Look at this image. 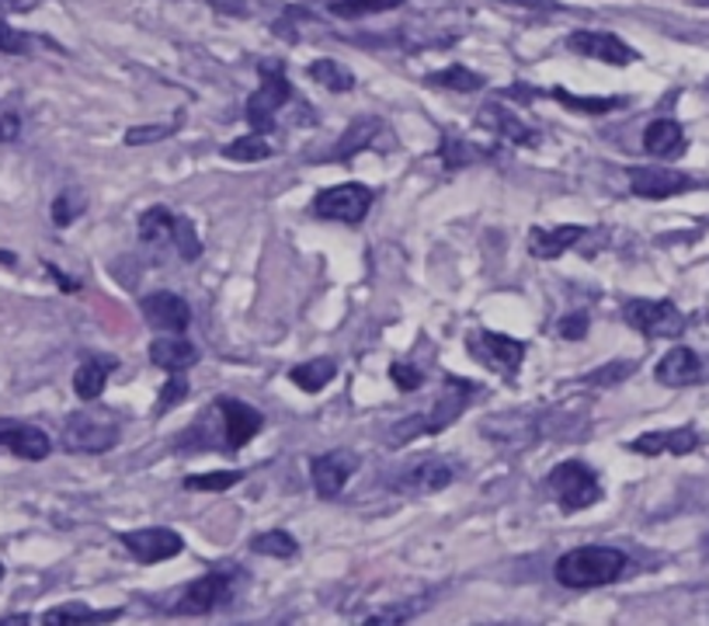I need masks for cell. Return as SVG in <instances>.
Listing matches in <instances>:
<instances>
[{
	"label": "cell",
	"mask_w": 709,
	"mask_h": 626,
	"mask_svg": "<svg viewBox=\"0 0 709 626\" xmlns=\"http://www.w3.org/2000/svg\"><path fill=\"white\" fill-rule=\"evenodd\" d=\"M480 397V383H470V379H459V376H445V387L438 394V400L432 403L428 411L421 414H411L397 421V425L387 432V446H408V442L421 439V435H438L449 425H456L459 414L470 408V403Z\"/></svg>",
	"instance_id": "6da1fadb"
},
{
	"label": "cell",
	"mask_w": 709,
	"mask_h": 626,
	"mask_svg": "<svg viewBox=\"0 0 709 626\" xmlns=\"http://www.w3.org/2000/svg\"><path fill=\"white\" fill-rule=\"evenodd\" d=\"M630 568V557L616 547H578L567 550L557 564L553 574L563 589L587 592V589H602V584H613Z\"/></svg>",
	"instance_id": "7a4b0ae2"
},
{
	"label": "cell",
	"mask_w": 709,
	"mask_h": 626,
	"mask_svg": "<svg viewBox=\"0 0 709 626\" xmlns=\"http://www.w3.org/2000/svg\"><path fill=\"white\" fill-rule=\"evenodd\" d=\"M258 73H261V88L248 98L244 115H248L251 129L268 133L275 126V115L293 101V84L286 77V67H282V59H265V64L258 67Z\"/></svg>",
	"instance_id": "3957f363"
},
{
	"label": "cell",
	"mask_w": 709,
	"mask_h": 626,
	"mask_svg": "<svg viewBox=\"0 0 709 626\" xmlns=\"http://www.w3.org/2000/svg\"><path fill=\"white\" fill-rule=\"evenodd\" d=\"M546 488L553 491L560 512H567V515L584 512V509H592V504L602 501V480L581 459H567V463H560V467H553V474L546 477Z\"/></svg>",
	"instance_id": "277c9868"
},
{
	"label": "cell",
	"mask_w": 709,
	"mask_h": 626,
	"mask_svg": "<svg viewBox=\"0 0 709 626\" xmlns=\"http://www.w3.org/2000/svg\"><path fill=\"white\" fill-rule=\"evenodd\" d=\"M123 429L108 411H77L64 421V449L67 453H108Z\"/></svg>",
	"instance_id": "5b68a950"
},
{
	"label": "cell",
	"mask_w": 709,
	"mask_h": 626,
	"mask_svg": "<svg viewBox=\"0 0 709 626\" xmlns=\"http://www.w3.org/2000/svg\"><path fill=\"white\" fill-rule=\"evenodd\" d=\"M622 320L643 338H678L688 320L672 299H626Z\"/></svg>",
	"instance_id": "8992f818"
},
{
	"label": "cell",
	"mask_w": 709,
	"mask_h": 626,
	"mask_svg": "<svg viewBox=\"0 0 709 626\" xmlns=\"http://www.w3.org/2000/svg\"><path fill=\"white\" fill-rule=\"evenodd\" d=\"M466 352H470L480 366H488L501 376L515 379L522 362H525V341L518 338H508V334H494V331H473L466 338Z\"/></svg>",
	"instance_id": "52a82bcc"
},
{
	"label": "cell",
	"mask_w": 709,
	"mask_h": 626,
	"mask_svg": "<svg viewBox=\"0 0 709 626\" xmlns=\"http://www.w3.org/2000/svg\"><path fill=\"white\" fill-rule=\"evenodd\" d=\"M373 209V192L358 181H344V185L323 189L313 198V213L320 219H334V224H362Z\"/></svg>",
	"instance_id": "ba28073f"
},
{
	"label": "cell",
	"mask_w": 709,
	"mask_h": 626,
	"mask_svg": "<svg viewBox=\"0 0 709 626\" xmlns=\"http://www.w3.org/2000/svg\"><path fill=\"white\" fill-rule=\"evenodd\" d=\"M233 574L227 571H213V574H202L198 581H192L181 599L174 602V613L181 616H206L219 605H227L233 599Z\"/></svg>",
	"instance_id": "9c48e42d"
},
{
	"label": "cell",
	"mask_w": 709,
	"mask_h": 626,
	"mask_svg": "<svg viewBox=\"0 0 709 626\" xmlns=\"http://www.w3.org/2000/svg\"><path fill=\"white\" fill-rule=\"evenodd\" d=\"M118 543L129 550L133 560L139 564H164L185 550V539L181 533L168 526H147V530H133V533H118Z\"/></svg>",
	"instance_id": "30bf717a"
},
{
	"label": "cell",
	"mask_w": 709,
	"mask_h": 626,
	"mask_svg": "<svg viewBox=\"0 0 709 626\" xmlns=\"http://www.w3.org/2000/svg\"><path fill=\"white\" fill-rule=\"evenodd\" d=\"M567 49L578 53V56H587V59H598V64H609V67H630L640 59V53L633 46H626L619 35L592 32V29L567 35Z\"/></svg>",
	"instance_id": "8fae6325"
},
{
	"label": "cell",
	"mask_w": 709,
	"mask_h": 626,
	"mask_svg": "<svg viewBox=\"0 0 709 626\" xmlns=\"http://www.w3.org/2000/svg\"><path fill=\"white\" fill-rule=\"evenodd\" d=\"M630 189L640 198H675L696 189V178L667 164H643L630 168Z\"/></svg>",
	"instance_id": "7c38bea8"
},
{
	"label": "cell",
	"mask_w": 709,
	"mask_h": 626,
	"mask_svg": "<svg viewBox=\"0 0 709 626\" xmlns=\"http://www.w3.org/2000/svg\"><path fill=\"white\" fill-rule=\"evenodd\" d=\"M216 411L222 414V439H227V449L237 453V449H244L248 442L265 429V418H261L258 408H251V403L244 400H233V397H222L216 403Z\"/></svg>",
	"instance_id": "4fadbf2b"
},
{
	"label": "cell",
	"mask_w": 709,
	"mask_h": 626,
	"mask_svg": "<svg viewBox=\"0 0 709 626\" xmlns=\"http://www.w3.org/2000/svg\"><path fill=\"white\" fill-rule=\"evenodd\" d=\"M355 470H358V456L348 453V449L320 453V456L310 459V477H313V488H317L320 498H338Z\"/></svg>",
	"instance_id": "5bb4252c"
},
{
	"label": "cell",
	"mask_w": 709,
	"mask_h": 626,
	"mask_svg": "<svg viewBox=\"0 0 709 626\" xmlns=\"http://www.w3.org/2000/svg\"><path fill=\"white\" fill-rule=\"evenodd\" d=\"M0 449L14 453L18 459L38 463V459H46L53 453V439L38 425H28V421L0 418Z\"/></svg>",
	"instance_id": "9a60e30c"
},
{
	"label": "cell",
	"mask_w": 709,
	"mask_h": 626,
	"mask_svg": "<svg viewBox=\"0 0 709 626\" xmlns=\"http://www.w3.org/2000/svg\"><path fill=\"white\" fill-rule=\"evenodd\" d=\"M139 310H144L147 325L153 331H164V334H185L188 325H192L188 303L181 299L178 293H150L144 303H139Z\"/></svg>",
	"instance_id": "2e32d148"
},
{
	"label": "cell",
	"mask_w": 709,
	"mask_h": 626,
	"mask_svg": "<svg viewBox=\"0 0 709 626\" xmlns=\"http://www.w3.org/2000/svg\"><path fill=\"white\" fill-rule=\"evenodd\" d=\"M626 449L640 453V456H661V453L688 456V453L699 449V432L693 425L664 429V432H647V435H637L633 442H626Z\"/></svg>",
	"instance_id": "e0dca14e"
},
{
	"label": "cell",
	"mask_w": 709,
	"mask_h": 626,
	"mask_svg": "<svg viewBox=\"0 0 709 626\" xmlns=\"http://www.w3.org/2000/svg\"><path fill=\"white\" fill-rule=\"evenodd\" d=\"M654 379L661 383V387L667 390H682V387H693V383L702 379V358L693 352V349H672L661 362H657V369H654Z\"/></svg>",
	"instance_id": "ac0fdd59"
},
{
	"label": "cell",
	"mask_w": 709,
	"mask_h": 626,
	"mask_svg": "<svg viewBox=\"0 0 709 626\" xmlns=\"http://www.w3.org/2000/svg\"><path fill=\"white\" fill-rule=\"evenodd\" d=\"M477 123H480L483 129H491L494 136L512 139L515 147H536V144H539V133L525 126L522 118L515 115V109H504L501 101H491V105H483L480 115H477Z\"/></svg>",
	"instance_id": "d6986e66"
},
{
	"label": "cell",
	"mask_w": 709,
	"mask_h": 626,
	"mask_svg": "<svg viewBox=\"0 0 709 626\" xmlns=\"http://www.w3.org/2000/svg\"><path fill=\"white\" fill-rule=\"evenodd\" d=\"M150 362L168 373H185L198 362V349L181 334H160L150 341Z\"/></svg>",
	"instance_id": "ffe728a7"
},
{
	"label": "cell",
	"mask_w": 709,
	"mask_h": 626,
	"mask_svg": "<svg viewBox=\"0 0 709 626\" xmlns=\"http://www.w3.org/2000/svg\"><path fill=\"white\" fill-rule=\"evenodd\" d=\"M581 237H584V230H581L578 224H563V227H553V230L533 227V230H529V254L539 258V261H553V258H560L563 251L578 248Z\"/></svg>",
	"instance_id": "44dd1931"
},
{
	"label": "cell",
	"mask_w": 709,
	"mask_h": 626,
	"mask_svg": "<svg viewBox=\"0 0 709 626\" xmlns=\"http://www.w3.org/2000/svg\"><path fill=\"white\" fill-rule=\"evenodd\" d=\"M685 147H688L685 129L675 123V118H654V123L643 129V150L651 157L675 160L685 153Z\"/></svg>",
	"instance_id": "7402d4cb"
},
{
	"label": "cell",
	"mask_w": 709,
	"mask_h": 626,
	"mask_svg": "<svg viewBox=\"0 0 709 626\" xmlns=\"http://www.w3.org/2000/svg\"><path fill=\"white\" fill-rule=\"evenodd\" d=\"M453 483V470H449V463H442V459H424L418 463V467H411L408 474H403L393 488L397 491H414V494H435L442 488H449Z\"/></svg>",
	"instance_id": "603a6c76"
},
{
	"label": "cell",
	"mask_w": 709,
	"mask_h": 626,
	"mask_svg": "<svg viewBox=\"0 0 709 626\" xmlns=\"http://www.w3.org/2000/svg\"><path fill=\"white\" fill-rule=\"evenodd\" d=\"M115 369H118V362L112 355H91V358H84L77 366V373H73V394L80 400H98L101 390H105L108 376Z\"/></svg>",
	"instance_id": "cb8c5ba5"
},
{
	"label": "cell",
	"mask_w": 709,
	"mask_h": 626,
	"mask_svg": "<svg viewBox=\"0 0 709 626\" xmlns=\"http://www.w3.org/2000/svg\"><path fill=\"white\" fill-rule=\"evenodd\" d=\"M334 376H338V362L331 355L307 358V362H299V366L289 369V379L296 383L302 394H320Z\"/></svg>",
	"instance_id": "d4e9b609"
},
{
	"label": "cell",
	"mask_w": 709,
	"mask_h": 626,
	"mask_svg": "<svg viewBox=\"0 0 709 626\" xmlns=\"http://www.w3.org/2000/svg\"><path fill=\"white\" fill-rule=\"evenodd\" d=\"M174 227H178V216L168 206H150L139 216V240L150 248L174 244Z\"/></svg>",
	"instance_id": "484cf974"
},
{
	"label": "cell",
	"mask_w": 709,
	"mask_h": 626,
	"mask_svg": "<svg viewBox=\"0 0 709 626\" xmlns=\"http://www.w3.org/2000/svg\"><path fill=\"white\" fill-rule=\"evenodd\" d=\"M379 133H382L379 118H358V123H352L348 129H344V136L338 139V147L331 150V160H352L358 150L373 147V139H376Z\"/></svg>",
	"instance_id": "4316f807"
},
{
	"label": "cell",
	"mask_w": 709,
	"mask_h": 626,
	"mask_svg": "<svg viewBox=\"0 0 709 626\" xmlns=\"http://www.w3.org/2000/svg\"><path fill=\"white\" fill-rule=\"evenodd\" d=\"M424 84H432V88H445V91H462V94H470V91H480V88H488V80H483L477 70L470 67H462V64H453V67H445V70H435L424 77Z\"/></svg>",
	"instance_id": "83f0119b"
},
{
	"label": "cell",
	"mask_w": 709,
	"mask_h": 626,
	"mask_svg": "<svg viewBox=\"0 0 709 626\" xmlns=\"http://www.w3.org/2000/svg\"><path fill=\"white\" fill-rule=\"evenodd\" d=\"M275 144L268 139V133H251V136H237L233 144L222 147V157H230V160H240V164H254V160H268L275 157Z\"/></svg>",
	"instance_id": "f1b7e54d"
},
{
	"label": "cell",
	"mask_w": 709,
	"mask_h": 626,
	"mask_svg": "<svg viewBox=\"0 0 709 626\" xmlns=\"http://www.w3.org/2000/svg\"><path fill=\"white\" fill-rule=\"evenodd\" d=\"M310 80H317L320 88H328L334 94H344L355 88V73L338 64V59H313L310 64Z\"/></svg>",
	"instance_id": "f546056e"
},
{
	"label": "cell",
	"mask_w": 709,
	"mask_h": 626,
	"mask_svg": "<svg viewBox=\"0 0 709 626\" xmlns=\"http://www.w3.org/2000/svg\"><path fill=\"white\" fill-rule=\"evenodd\" d=\"M123 616V610H91V605H77V602H70V605H56V610H49L46 616H43V623H49V626H59V623H112V619H118Z\"/></svg>",
	"instance_id": "4dcf8cb0"
},
{
	"label": "cell",
	"mask_w": 709,
	"mask_h": 626,
	"mask_svg": "<svg viewBox=\"0 0 709 626\" xmlns=\"http://www.w3.org/2000/svg\"><path fill=\"white\" fill-rule=\"evenodd\" d=\"M251 554L289 560V557L299 554V543H296V536L286 533V530H268V533H258V536L251 539Z\"/></svg>",
	"instance_id": "1f68e13d"
},
{
	"label": "cell",
	"mask_w": 709,
	"mask_h": 626,
	"mask_svg": "<svg viewBox=\"0 0 709 626\" xmlns=\"http://www.w3.org/2000/svg\"><path fill=\"white\" fill-rule=\"evenodd\" d=\"M403 8V0H328V11L344 22H355V18L379 14V11H397Z\"/></svg>",
	"instance_id": "d6a6232c"
},
{
	"label": "cell",
	"mask_w": 709,
	"mask_h": 626,
	"mask_svg": "<svg viewBox=\"0 0 709 626\" xmlns=\"http://www.w3.org/2000/svg\"><path fill=\"white\" fill-rule=\"evenodd\" d=\"M637 369H640L637 358H616V362H605V366L592 369L581 383L584 387H619V383H626Z\"/></svg>",
	"instance_id": "836d02e7"
},
{
	"label": "cell",
	"mask_w": 709,
	"mask_h": 626,
	"mask_svg": "<svg viewBox=\"0 0 709 626\" xmlns=\"http://www.w3.org/2000/svg\"><path fill=\"white\" fill-rule=\"evenodd\" d=\"M550 94L560 101V105H567L571 112H584V115H605V112H616L626 105V98H581V94H571L563 88H553Z\"/></svg>",
	"instance_id": "e575fe53"
},
{
	"label": "cell",
	"mask_w": 709,
	"mask_h": 626,
	"mask_svg": "<svg viewBox=\"0 0 709 626\" xmlns=\"http://www.w3.org/2000/svg\"><path fill=\"white\" fill-rule=\"evenodd\" d=\"M88 209V195L80 192V189H64L56 198H53V209H49V216H53V224L64 230V227H70L73 219H80V213Z\"/></svg>",
	"instance_id": "d590c367"
},
{
	"label": "cell",
	"mask_w": 709,
	"mask_h": 626,
	"mask_svg": "<svg viewBox=\"0 0 709 626\" xmlns=\"http://www.w3.org/2000/svg\"><path fill=\"white\" fill-rule=\"evenodd\" d=\"M483 157H491V150H480L473 144H466L462 136H442V160L449 168H466V164H473V160H483Z\"/></svg>",
	"instance_id": "8d00e7d4"
},
{
	"label": "cell",
	"mask_w": 709,
	"mask_h": 626,
	"mask_svg": "<svg viewBox=\"0 0 709 626\" xmlns=\"http://www.w3.org/2000/svg\"><path fill=\"white\" fill-rule=\"evenodd\" d=\"M244 480V474L237 470H216V474H192L185 477V488L188 491H230L233 483Z\"/></svg>",
	"instance_id": "74e56055"
},
{
	"label": "cell",
	"mask_w": 709,
	"mask_h": 626,
	"mask_svg": "<svg viewBox=\"0 0 709 626\" xmlns=\"http://www.w3.org/2000/svg\"><path fill=\"white\" fill-rule=\"evenodd\" d=\"M174 248H178V254L185 258V261H195V258L202 254V240H198V234H195V227H192V219H185V216H178Z\"/></svg>",
	"instance_id": "f35d334b"
},
{
	"label": "cell",
	"mask_w": 709,
	"mask_h": 626,
	"mask_svg": "<svg viewBox=\"0 0 709 626\" xmlns=\"http://www.w3.org/2000/svg\"><path fill=\"white\" fill-rule=\"evenodd\" d=\"M0 53H4V56H28L32 53V35L18 32L14 25H8L4 18H0Z\"/></svg>",
	"instance_id": "ab89813d"
},
{
	"label": "cell",
	"mask_w": 709,
	"mask_h": 626,
	"mask_svg": "<svg viewBox=\"0 0 709 626\" xmlns=\"http://www.w3.org/2000/svg\"><path fill=\"white\" fill-rule=\"evenodd\" d=\"M178 126H181V118H174V123H168V126H133L129 133H126V144L129 147H147V144H157V139H168L171 133H178Z\"/></svg>",
	"instance_id": "60d3db41"
},
{
	"label": "cell",
	"mask_w": 709,
	"mask_h": 626,
	"mask_svg": "<svg viewBox=\"0 0 709 626\" xmlns=\"http://www.w3.org/2000/svg\"><path fill=\"white\" fill-rule=\"evenodd\" d=\"M587 325H592V317H587L584 310H574V314L560 317L557 334H560L563 341H581V338L587 334Z\"/></svg>",
	"instance_id": "b9f144b4"
},
{
	"label": "cell",
	"mask_w": 709,
	"mask_h": 626,
	"mask_svg": "<svg viewBox=\"0 0 709 626\" xmlns=\"http://www.w3.org/2000/svg\"><path fill=\"white\" fill-rule=\"evenodd\" d=\"M188 397V383L181 379V373H174V379L164 387V394L157 397V408H153V414H164V411H171L174 403H181Z\"/></svg>",
	"instance_id": "7bdbcfd3"
},
{
	"label": "cell",
	"mask_w": 709,
	"mask_h": 626,
	"mask_svg": "<svg viewBox=\"0 0 709 626\" xmlns=\"http://www.w3.org/2000/svg\"><path fill=\"white\" fill-rule=\"evenodd\" d=\"M390 376H393V383L403 390V394H411V390H418L421 383H424V373L418 369V366H411V362H393L390 366Z\"/></svg>",
	"instance_id": "ee69618b"
},
{
	"label": "cell",
	"mask_w": 709,
	"mask_h": 626,
	"mask_svg": "<svg viewBox=\"0 0 709 626\" xmlns=\"http://www.w3.org/2000/svg\"><path fill=\"white\" fill-rule=\"evenodd\" d=\"M18 136H22V118H18V112H0V144H11Z\"/></svg>",
	"instance_id": "f6af8a7d"
},
{
	"label": "cell",
	"mask_w": 709,
	"mask_h": 626,
	"mask_svg": "<svg viewBox=\"0 0 709 626\" xmlns=\"http://www.w3.org/2000/svg\"><path fill=\"white\" fill-rule=\"evenodd\" d=\"M498 4H512V8H525V11H560L557 0H498Z\"/></svg>",
	"instance_id": "bcb514c9"
},
{
	"label": "cell",
	"mask_w": 709,
	"mask_h": 626,
	"mask_svg": "<svg viewBox=\"0 0 709 626\" xmlns=\"http://www.w3.org/2000/svg\"><path fill=\"white\" fill-rule=\"evenodd\" d=\"M213 8H219L222 14H233V18H244L248 14V0H209Z\"/></svg>",
	"instance_id": "7dc6e473"
},
{
	"label": "cell",
	"mask_w": 709,
	"mask_h": 626,
	"mask_svg": "<svg viewBox=\"0 0 709 626\" xmlns=\"http://www.w3.org/2000/svg\"><path fill=\"white\" fill-rule=\"evenodd\" d=\"M46 272L59 282V289H67V293H77V289H80V282H77V278H67V272H64V269H56L53 261H46Z\"/></svg>",
	"instance_id": "c3c4849f"
},
{
	"label": "cell",
	"mask_w": 709,
	"mask_h": 626,
	"mask_svg": "<svg viewBox=\"0 0 709 626\" xmlns=\"http://www.w3.org/2000/svg\"><path fill=\"white\" fill-rule=\"evenodd\" d=\"M38 4H43V0H0V8L4 11H32Z\"/></svg>",
	"instance_id": "681fc988"
},
{
	"label": "cell",
	"mask_w": 709,
	"mask_h": 626,
	"mask_svg": "<svg viewBox=\"0 0 709 626\" xmlns=\"http://www.w3.org/2000/svg\"><path fill=\"white\" fill-rule=\"evenodd\" d=\"M0 265H11V269H14V265H18V258H14L11 251H0Z\"/></svg>",
	"instance_id": "f907efd6"
},
{
	"label": "cell",
	"mask_w": 709,
	"mask_h": 626,
	"mask_svg": "<svg viewBox=\"0 0 709 626\" xmlns=\"http://www.w3.org/2000/svg\"><path fill=\"white\" fill-rule=\"evenodd\" d=\"M0 581H4V564H0Z\"/></svg>",
	"instance_id": "816d5d0a"
},
{
	"label": "cell",
	"mask_w": 709,
	"mask_h": 626,
	"mask_svg": "<svg viewBox=\"0 0 709 626\" xmlns=\"http://www.w3.org/2000/svg\"><path fill=\"white\" fill-rule=\"evenodd\" d=\"M699 4H709V0H699Z\"/></svg>",
	"instance_id": "f5cc1de1"
}]
</instances>
